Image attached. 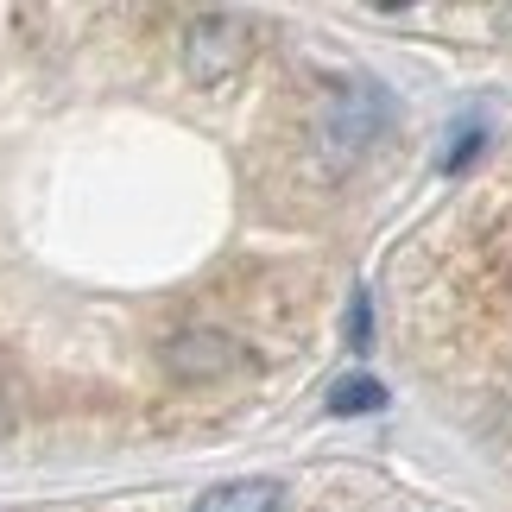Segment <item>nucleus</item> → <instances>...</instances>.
<instances>
[{
  "instance_id": "f257e3e1",
  "label": "nucleus",
  "mask_w": 512,
  "mask_h": 512,
  "mask_svg": "<svg viewBox=\"0 0 512 512\" xmlns=\"http://www.w3.org/2000/svg\"><path fill=\"white\" fill-rule=\"evenodd\" d=\"M392 127H399V95H392V83H380V76H367V70L336 76V83L323 89L317 114H310V140H317V152L336 171L361 165Z\"/></svg>"
},
{
  "instance_id": "f03ea898",
  "label": "nucleus",
  "mask_w": 512,
  "mask_h": 512,
  "mask_svg": "<svg viewBox=\"0 0 512 512\" xmlns=\"http://www.w3.org/2000/svg\"><path fill=\"white\" fill-rule=\"evenodd\" d=\"M253 57V19L247 13H228V7H209V13H190L184 32H177V64H184L190 83H228Z\"/></svg>"
},
{
  "instance_id": "7ed1b4c3",
  "label": "nucleus",
  "mask_w": 512,
  "mask_h": 512,
  "mask_svg": "<svg viewBox=\"0 0 512 512\" xmlns=\"http://www.w3.org/2000/svg\"><path fill=\"white\" fill-rule=\"evenodd\" d=\"M165 367L190 386H215L228 380L234 367H247V348L228 336V329H177L165 342Z\"/></svg>"
},
{
  "instance_id": "20e7f679",
  "label": "nucleus",
  "mask_w": 512,
  "mask_h": 512,
  "mask_svg": "<svg viewBox=\"0 0 512 512\" xmlns=\"http://www.w3.org/2000/svg\"><path fill=\"white\" fill-rule=\"evenodd\" d=\"M190 512H291V494L279 481H222V487H203Z\"/></svg>"
},
{
  "instance_id": "39448f33",
  "label": "nucleus",
  "mask_w": 512,
  "mask_h": 512,
  "mask_svg": "<svg viewBox=\"0 0 512 512\" xmlns=\"http://www.w3.org/2000/svg\"><path fill=\"white\" fill-rule=\"evenodd\" d=\"M481 152H487V114H456L449 133H443V146H437V171L443 177H462Z\"/></svg>"
},
{
  "instance_id": "423d86ee",
  "label": "nucleus",
  "mask_w": 512,
  "mask_h": 512,
  "mask_svg": "<svg viewBox=\"0 0 512 512\" xmlns=\"http://www.w3.org/2000/svg\"><path fill=\"white\" fill-rule=\"evenodd\" d=\"M323 405H329V418H373V411H386V386L373 373H342Z\"/></svg>"
},
{
  "instance_id": "0eeeda50",
  "label": "nucleus",
  "mask_w": 512,
  "mask_h": 512,
  "mask_svg": "<svg viewBox=\"0 0 512 512\" xmlns=\"http://www.w3.org/2000/svg\"><path fill=\"white\" fill-rule=\"evenodd\" d=\"M373 342V304H367V291H354L348 298V348H367Z\"/></svg>"
}]
</instances>
